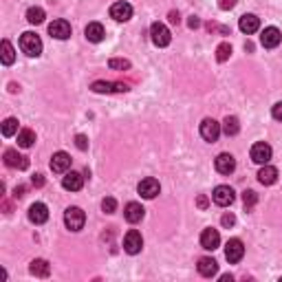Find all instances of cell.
Here are the masks:
<instances>
[{"label": "cell", "instance_id": "obj_1", "mask_svg": "<svg viewBox=\"0 0 282 282\" xmlns=\"http://www.w3.org/2000/svg\"><path fill=\"white\" fill-rule=\"evenodd\" d=\"M20 49H22L29 58H38V55L42 53V40H40V35L27 31V33L20 35Z\"/></svg>", "mask_w": 282, "mask_h": 282}, {"label": "cell", "instance_id": "obj_42", "mask_svg": "<svg viewBox=\"0 0 282 282\" xmlns=\"http://www.w3.org/2000/svg\"><path fill=\"white\" fill-rule=\"evenodd\" d=\"M196 205H198V207H201V209H205V207H207V205H209V201H207V196H203V194H201V196H198V198H196Z\"/></svg>", "mask_w": 282, "mask_h": 282}, {"label": "cell", "instance_id": "obj_37", "mask_svg": "<svg viewBox=\"0 0 282 282\" xmlns=\"http://www.w3.org/2000/svg\"><path fill=\"white\" fill-rule=\"evenodd\" d=\"M218 7L223 9V11H227V9H234V7H236V0H218Z\"/></svg>", "mask_w": 282, "mask_h": 282}, {"label": "cell", "instance_id": "obj_7", "mask_svg": "<svg viewBox=\"0 0 282 282\" xmlns=\"http://www.w3.org/2000/svg\"><path fill=\"white\" fill-rule=\"evenodd\" d=\"M110 18L117 20V22H126V20H130L132 18V4L130 2H124V0L115 2L110 7Z\"/></svg>", "mask_w": 282, "mask_h": 282}, {"label": "cell", "instance_id": "obj_15", "mask_svg": "<svg viewBox=\"0 0 282 282\" xmlns=\"http://www.w3.org/2000/svg\"><path fill=\"white\" fill-rule=\"evenodd\" d=\"M139 194L143 198H155L159 192H161V186H159V181L157 179H152V177H148V179H143V181L139 183Z\"/></svg>", "mask_w": 282, "mask_h": 282}, {"label": "cell", "instance_id": "obj_19", "mask_svg": "<svg viewBox=\"0 0 282 282\" xmlns=\"http://www.w3.org/2000/svg\"><path fill=\"white\" fill-rule=\"evenodd\" d=\"M47 218H49V209L44 203H33L31 207H29V220H31V223L42 225V223H47Z\"/></svg>", "mask_w": 282, "mask_h": 282}, {"label": "cell", "instance_id": "obj_25", "mask_svg": "<svg viewBox=\"0 0 282 282\" xmlns=\"http://www.w3.org/2000/svg\"><path fill=\"white\" fill-rule=\"evenodd\" d=\"M29 271H31L33 276H38V278H47V276L51 274V267L47 260H42V258H35L31 267H29Z\"/></svg>", "mask_w": 282, "mask_h": 282}, {"label": "cell", "instance_id": "obj_38", "mask_svg": "<svg viewBox=\"0 0 282 282\" xmlns=\"http://www.w3.org/2000/svg\"><path fill=\"white\" fill-rule=\"evenodd\" d=\"M31 183H33V186L35 188H42L44 186V174H33V177H31Z\"/></svg>", "mask_w": 282, "mask_h": 282}, {"label": "cell", "instance_id": "obj_21", "mask_svg": "<svg viewBox=\"0 0 282 282\" xmlns=\"http://www.w3.org/2000/svg\"><path fill=\"white\" fill-rule=\"evenodd\" d=\"M143 214H146V209L141 207V203H128L126 205V209H124V216L128 223H139V220L143 218Z\"/></svg>", "mask_w": 282, "mask_h": 282}, {"label": "cell", "instance_id": "obj_36", "mask_svg": "<svg viewBox=\"0 0 282 282\" xmlns=\"http://www.w3.org/2000/svg\"><path fill=\"white\" fill-rule=\"evenodd\" d=\"M75 146H78L80 150H86V148H89V139H86L84 135H78L75 137Z\"/></svg>", "mask_w": 282, "mask_h": 282}, {"label": "cell", "instance_id": "obj_39", "mask_svg": "<svg viewBox=\"0 0 282 282\" xmlns=\"http://www.w3.org/2000/svg\"><path fill=\"white\" fill-rule=\"evenodd\" d=\"M271 115H274V119L282 121V101H280V104H276L274 108H271Z\"/></svg>", "mask_w": 282, "mask_h": 282}, {"label": "cell", "instance_id": "obj_16", "mask_svg": "<svg viewBox=\"0 0 282 282\" xmlns=\"http://www.w3.org/2000/svg\"><path fill=\"white\" fill-rule=\"evenodd\" d=\"M238 27H240V31L243 33L251 35V33H256L260 29V18L254 16V13H245V16H240V20H238Z\"/></svg>", "mask_w": 282, "mask_h": 282}, {"label": "cell", "instance_id": "obj_10", "mask_svg": "<svg viewBox=\"0 0 282 282\" xmlns=\"http://www.w3.org/2000/svg\"><path fill=\"white\" fill-rule=\"evenodd\" d=\"M143 247V238H141V234L137 232V229H130L126 236H124V249L128 251V254H139Z\"/></svg>", "mask_w": 282, "mask_h": 282}, {"label": "cell", "instance_id": "obj_8", "mask_svg": "<svg viewBox=\"0 0 282 282\" xmlns=\"http://www.w3.org/2000/svg\"><path fill=\"white\" fill-rule=\"evenodd\" d=\"M4 163H7V168H13V170H27L29 168V159L18 155V150H4Z\"/></svg>", "mask_w": 282, "mask_h": 282}, {"label": "cell", "instance_id": "obj_5", "mask_svg": "<svg viewBox=\"0 0 282 282\" xmlns=\"http://www.w3.org/2000/svg\"><path fill=\"white\" fill-rule=\"evenodd\" d=\"M271 155H274V152H271V146L269 143H254V146H251V161L254 163H260V166H265V163H269L271 161Z\"/></svg>", "mask_w": 282, "mask_h": 282}, {"label": "cell", "instance_id": "obj_35", "mask_svg": "<svg viewBox=\"0 0 282 282\" xmlns=\"http://www.w3.org/2000/svg\"><path fill=\"white\" fill-rule=\"evenodd\" d=\"M220 223H223V227H232V225L236 223V216H234V214H223Z\"/></svg>", "mask_w": 282, "mask_h": 282}, {"label": "cell", "instance_id": "obj_30", "mask_svg": "<svg viewBox=\"0 0 282 282\" xmlns=\"http://www.w3.org/2000/svg\"><path fill=\"white\" fill-rule=\"evenodd\" d=\"M258 203V194L254 192V189H247V192H243V205L247 212H251L254 209V205Z\"/></svg>", "mask_w": 282, "mask_h": 282}, {"label": "cell", "instance_id": "obj_41", "mask_svg": "<svg viewBox=\"0 0 282 282\" xmlns=\"http://www.w3.org/2000/svg\"><path fill=\"white\" fill-rule=\"evenodd\" d=\"M188 27L189 29H198V27H201V20H198L196 16H192V18L188 20Z\"/></svg>", "mask_w": 282, "mask_h": 282}, {"label": "cell", "instance_id": "obj_40", "mask_svg": "<svg viewBox=\"0 0 282 282\" xmlns=\"http://www.w3.org/2000/svg\"><path fill=\"white\" fill-rule=\"evenodd\" d=\"M24 192H27V188H24V186H16V188H13V198H22Z\"/></svg>", "mask_w": 282, "mask_h": 282}, {"label": "cell", "instance_id": "obj_18", "mask_svg": "<svg viewBox=\"0 0 282 282\" xmlns=\"http://www.w3.org/2000/svg\"><path fill=\"white\" fill-rule=\"evenodd\" d=\"M214 166H216V170H218L220 174H232V172L236 170V159L229 155V152H223V155L216 157Z\"/></svg>", "mask_w": 282, "mask_h": 282}, {"label": "cell", "instance_id": "obj_4", "mask_svg": "<svg viewBox=\"0 0 282 282\" xmlns=\"http://www.w3.org/2000/svg\"><path fill=\"white\" fill-rule=\"evenodd\" d=\"M150 38H152V42H155L157 47H168L170 40H172V35H170V31H168V27L163 22H155L150 27Z\"/></svg>", "mask_w": 282, "mask_h": 282}, {"label": "cell", "instance_id": "obj_32", "mask_svg": "<svg viewBox=\"0 0 282 282\" xmlns=\"http://www.w3.org/2000/svg\"><path fill=\"white\" fill-rule=\"evenodd\" d=\"M229 55H232V44H229V42L218 44V49H216V60H218V62L229 60Z\"/></svg>", "mask_w": 282, "mask_h": 282}, {"label": "cell", "instance_id": "obj_44", "mask_svg": "<svg viewBox=\"0 0 282 282\" xmlns=\"http://www.w3.org/2000/svg\"><path fill=\"white\" fill-rule=\"evenodd\" d=\"M2 209H4V214H9V212H11V203L4 201V203H2Z\"/></svg>", "mask_w": 282, "mask_h": 282}, {"label": "cell", "instance_id": "obj_20", "mask_svg": "<svg viewBox=\"0 0 282 282\" xmlns=\"http://www.w3.org/2000/svg\"><path fill=\"white\" fill-rule=\"evenodd\" d=\"M71 168V157L66 155V152H55L53 157H51V170L62 174V172H69Z\"/></svg>", "mask_w": 282, "mask_h": 282}, {"label": "cell", "instance_id": "obj_23", "mask_svg": "<svg viewBox=\"0 0 282 282\" xmlns=\"http://www.w3.org/2000/svg\"><path fill=\"white\" fill-rule=\"evenodd\" d=\"M258 181L263 183V186H274V183L278 181V170H276L274 166H267L265 163L258 172Z\"/></svg>", "mask_w": 282, "mask_h": 282}, {"label": "cell", "instance_id": "obj_29", "mask_svg": "<svg viewBox=\"0 0 282 282\" xmlns=\"http://www.w3.org/2000/svg\"><path fill=\"white\" fill-rule=\"evenodd\" d=\"M27 20L31 24H42L44 22V9L42 7H31L27 11Z\"/></svg>", "mask_w": 282, "mask_h": 282}, {"label": "cell", "instance_id": "obj_46", "mask_svg": "<svg viewBox=\"0 0 282 282\" xmlns=\"http://www.w3.org/2000/svg\"><path fill=\"white\" fill-rule=\"evenodd\" d=\"M220 280H223V282H232L234 278H232V274H225V276H220Z\"/></svg>", "mask_w": 282, "mask_h": 282}, {"label": "cell", "instance_id": "obj_17", "mask_svg": "<svg viewBox=\"0 0 282 282\" xmlns=\"http://www.w3.org/2000/svg\"><path fill=\"white\" fill-rule=\"evenodd\" d=\"M84 186V177H82L80 172H64V179H62V188L69 189V192H78Z\"/></svg>", "mask_w": 282, "mask_h": 282}, {"label": "cell", "instance_id": "obj_22", "mask_svg": "<svg viewBox=\"0 0 282 282\" xmlns=\"http://www.w3.org/2000/svg\"><path fill=\"white\" fill-rule=\"evenodd\" d=\"M198 274L203 278H212V276L218 274V263L214 258H201L198 260Z\"/></svg>", "mask_w": 282, "mask_h": 282}, {"label": "cell", "instance_id": "obj_33", "mask_svg": "<svg viewBox=\"0 0 282 282\" xmlns=\"http://www.w3.org/2000/svg\"><path fill=\"white\" fill-rule=\"evenodd\" d=\"M108 66H110L112 71H126V69H130V62L124 60V58H112L110 62H108Z\"/></svg>", "mask_w": 282, "mask_h": 282}, {"label": "cell", "instance_id": "obj_28", "mask_svg": "<svg viewBox=\"0 0 282 282\" xmlns=\"http://www.w3.org/2000/svg\"><path fill=\"white\" fill-rule=\"evenodd\" d=\"M2 64H13V60H16V53H13V47H11V42L9 40H2Z\"/></svg>", "mask_w": 282, "mask_h": 282}, {"label": "cell", "instance_id": "obj_43", "mask_svg": "<svg viewBox=\"0 0 282 282\" xmlns=\"http://www.w3.org/2000/svg\"><path fill=\"white\" fill-rule=\"evenodd\" d=\"M170 22H172V24H179V22H181V16H179V11H170Z\"/></svg>", "mask_w": 282, "mask_h": 282}, {"label": "cell", "instance_id": "obj_26", "mask_svg": "<svg viewBox=\"0 0 282 282\" xmlns=\"http://www.w3.org/2000/svg\"><path fill=\"white\" fill-rule=\"evenodd\" d=\"M35 141V132L29 130V128H24V130L18 132V146L20 148H31Z\"/></svg>", "mask_w": 282, "mask_h": 282}, {"label": "cell", "instance_id": "obj_12", "mask_svg": "<svg viewBox=\"0 0 282 282\" xmlns=\"http://www.w3.org/2000/svg\"><path fill=\"white\" fill-rule=\"evenodd\" d=\"M220 245V234H218V229H212V227H207V229H203V234H201V247L203 249H207V251H214Z\"/></svg>", "mask_w": 282, "mask_h": 282}, {"label": "cell", "instance_id": "obj_14", "mask_svg": "<svg viewBox=\"0 0 282 282\" xmlns=\"http://www.w3.org/2000/svg\"><path fill=\"white\" fill-rule=\"evenodd\" d=\"M201 137L205 141H216L220 137V124H218V121H214V119H203Z\"/></svg>", "mask_w": 282, "mask_h": 282}, {"label": "cell", "instance_id": "obj_3", "mask_svg": "<svg viewBox=\"0 0 282 282\" xmlns=\"http://www.w3.org/2000/svg\"><path fill=\"white\" fill-rule=\"evenodd\" d=\"M243 256H245V245H243V240L240 238H232V240H227V245H225V258H227V263H240L243 260Z\"/></svg>", "mask_w": 282, "mask_h": 282}, {"label": "cell", "instance_id": "obj_45", "mask_svg": "<svg viewBox=\"0 0 282 282\" xmlns=\"http://www.w3.org/2000/svg\"><path fill=\"white\" fill-rule=\"evenodd\" d=\"M9 91H11V93H18L20 86H18V84H13V82H11V84H9Z\"/></svg>", "mask_w": 282, "mask_h": 282}, {"label": "cell", "instance_id": "obj_9", "mask_svg": "<svg viewBox=\"0 0 282 282\" xmlns=\"http://www.w3.org/2000/svg\"><path fill=\"white\" fill-rule=\"evenodd\" d=\"M280 42H282V33L276 27L263 29V33H260V44H263L265 49H276Z\"/></svg>", "mask_w": 282, "mask_h": 282}, {"label": "cell", "instance_id": "obj_13", "mask_svg": "<svg viewBox=\"0 0 282 282\" xmlns=\"http://www.w3.org/2000/svg\"><path fill=\"white\" fill-rule=\"evenodd\" d=\"M93 93H126L128 84H115V82H93Z\"/></svg>", "mask_w": 282, "mask_h": 282}, {"label": "cell", "instance_id": "obj_11", "mask_svg": "<svg viewBox=\"0 0 282 282\" xmlns=\"http://www.w3.org/2000/svg\"><path fill=\"white\" fill-rule=\"evenodd\" d=\"M49 33L55 40H66V38H71V24L66 20H53L49 24Z\"/></svg>", "mask_w": 282, "mask_h": 282}, {"label": "cell", "instance_id": "obj_27", "mask_svg": "<svg viewBox=\"0 0 282 282\" xmlns=\"http://www.w3.org/2000/svg\"><path fill=\"white\" fill-rule=\"evenodd\" d=\"M238 130H240L238 119H236V117H225V121H223V132L225 135L234 137V135H238Z\"/></svg>", "mask_w": 282, "mask_h": 282}, {"label": "cell", "instance_id": "obj_31", "mask_svg": "<svg viewBox=\"0 0 282 282\" xmlns=\"http://www.w3.org/2000/svg\"><path fill=\"white\" fill-rule=\"evenodd\" d=\"M16 132H18V119H13V117L4 119V124H2V135H4V137H13Z\"/></svg>", "mask_w": 282, "mask_h": 282}, {"label": "cell", "instance_id": "obj_24", "mask_svg": "<svg viewBox=\"0 0 282 282\" xmlns=\"http://www.w3.org/2000/svg\"><path fill=\"white\" fill-rule=\"evenodd\" d=\"M84 33H86V40H89V42H101L104 35H106L104 24H101V22H91L89 27H86Z\"/></svg>", "mask_w": 282, "mask_h": 282}, {"label": "cell", "instance_id": "obj_2", "mask_svg": "<svg viewBox=\"0 0 282 282\" xmlns=\"http://www.w3.org/2000/svg\"><path fill=\"white\" fill-rule=\"evenodd\" d=\"M64 223H66V227H69L71 232H80V229L84 227V223H86V214L82 212L80 207H69L64 212Z\"/></svg>", "mask_w": 282, "mask_h": 282}, {"label": "cell", "instance_id": "obj_6", "mask_svg": "<svg viewBox=\"0 0 282 282\" xmlns=\"http://www.w3.org/2000/svg\"><path fill=\"white\" fill-rule=\"evenodd\" d=\"M212 198H214V203H216V205H220V207H227V205L234 203L236 194H234V189L229 186H218L212 192Z\"/></svg>", "mask_w": 282, "mask_h": 282}, {"label": "cell", "instance_id": "obj_34", "mask_svg": "<svg viewBox=\"0 0 282 282\" xmlns=\"http://www.w3.org/2000/svg\"><path fill=\"white\" fill-rule=\"evenodd\" d=\"M101 209H104L106 214H115V209H117V201L115 198H104V201H101Z\"/></svg>", "mask_w": 282, "mask_h": 282}]
</instances>
